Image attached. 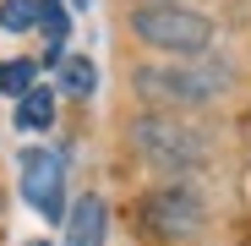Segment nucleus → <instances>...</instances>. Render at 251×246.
I'll use <instances>...</instances> for the list:
<instances>
[{"instance_id":"1","label":"nucleus","mask_w":251,"mask_h":246,"mask_svg":"<svg viewBox=\"0 0 251 246\" xmlns=\"http://www.w3.org/2000/svg\"><path fill=\"white\" fill-rule=\"evenodd\" d=\"M229 66L224 60H180V66H142L131 82L137 93L153 104H170V109H197V104H213L219 93H229Z\"/></svg>"},{"instance_id":"2","label":"nucleus","mask_w":251,"mask_h":246,"mask_svg":"<svg viewBox=\"0 0 251 246\" xmlns=\"http://www.w3.org/2000/svg\"><path fill=\"white\" fill-rule=\"evenodd\" d=\"M131 38L158 55L197 60L213 50V22L191 6H131Z\"/></svg>"},{"instance_id":"3","label":"nucleus","mask_w":251,"mask_h":246,"mask_svg":"<svg viewBox=\"0 0 251 246\" xmlns=\"http://www.w3.org/2000/svg\"><path fill=\"white\" fill-rule=\"evenodd\" d=\"M131 142H137V153L153 170H170V175L202 170V159H207V142L175 115H137L131 120Z\"/></svg>"},{"instance_id":"4","label":"nucleus","mask_w":251,"mask_h":246,"mask_svg":"<svg viewBox=\"0 0 251 246\" xmlns=\"http://www.w3.org/2000/svg\"><path fill=\"white\" fill-rule=\"evenodd\" d=\"M142 219H148V230H153V235H164V241H191V235H202V224H207V202H202V191H197V186L170 181V186L148 191Z\"/></svg>"},{"instance_id":"5","label":"nucleus","mask_w":251,"mask_h":246,"mask_svg":"<svg viewBox=\"0 0 251 246\" xmlns=\"http://www.w3.org/2000/svg\"><path fill=\"white\" fill-rule=\"evenodd\" d=\"M17 170H22V197L33 202V214L50 224L66 219V159L55 148H22Z\"/></svg>"},{"instance_id":"6","label":"nucleus","mask_w":251,"mask_h":246,"mask_svg":"<svg viewBox=\"0 0 251 246\" xmlns=\"http://www.w3.org/2000/svg\"><path fill=\"white\" fill-rule=\"evenodd\" d=\"M109 235V208H104V197L88 191V197H76L71 208H66V246H104Z\"/></svg>"},{"instance_id":"7","label":"nucleus","mask_w":251,"mask_h":246,"mask_svg":"<svg viewBox=\"0 0 251 246\" xmlns=\"http://www.w3.org/2000/svg\"><path fill=\"white\" fill-rule=\"evenodd\" d=\"M17 126H22V132H50V126H55V88L33 82V88L17 99Z\"/></svg>"},{"instance_id":"8","label":"nucleus","mask_w":251,"mask_h":246,"mask_svg":"<svg viewBox=\"0 0 251 246\" xmlns=\"http://www.w3.org/2000/svg\"><path fill=\"white\" fill-rule=\"evenodd\" d=\"M38 27L50 38V60H66V38H71V17H66V0H38Z\"/></svg>"},{"instance_id":"9","label":"nucleus","mask_w":251,"mask_h":246,"mask_svg":"<svg viewBox=\"0 0 251 246\" xmlns=\"http://www.w3.org/2000/svg\"><path fill=\"white\" fill-rule=\"evenodd\" d=\"M93 88H99V66H93L88 55H66V60H60V93L93 99Z\"/></svg>"},{"instance_id":"10","label":"nucleus","mask_w":251,"mask_h":246,"mask_svg":"<svg viewBox=\"0 0 251 246\" xmlns=\"http://www.w3.org/2000/svg\"><path fill=\"white\" fill-rule=\"evenodd\" d=\"M0 27H6V33L38 27V0H0Z\"/></svg>"},{"instance_id":"11","label":"nucleus","mask_w":251,"mask_h":246,"mask_svg":"<svg viewBox=\"0 0 251 246\" xmlns=\"http://www.w3.org/2000/svg\"><path fill=\"white\" fill-rule=\"evenodd\" d=\"M33 82H38V60H6V66H0V93H17L22 99Z\"/></svg>"},{"instance_id":"12","label":"nucleus","mask_w":251,"mask_h":246,"mask_svg":"<svg viewBox=\"0 0 251 246\" xmlns=\"http://www.w3.org/2000/svg\"><path fill=\"white\" fill-rule=\"evenodd\" d=\"M131 6H180V0H131Z\"/></svg>"},{"instance_id":"13","label":"nucleus","mask_w":251,"mask_h":246,"mask_svg":"<svg viewBox=\"0 0 251 246\" xmlns=\"http://www.w3.org/2000/svg\"><path fill=\"white\" fill-rule=\"evenodd\" d=\"M27 246H44V241H27Z\"/></svg>"}]
</instances>
